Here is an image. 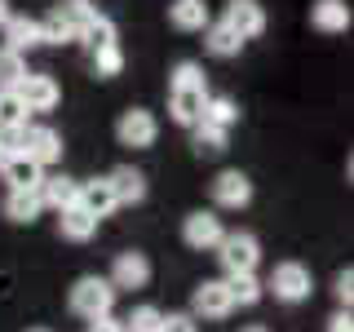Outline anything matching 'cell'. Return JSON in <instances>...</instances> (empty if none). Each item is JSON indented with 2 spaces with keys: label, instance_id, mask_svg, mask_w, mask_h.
<instances>
[{
  "label": "cell",
  "instance_id": "obj_1",
  "mask_svg": "<svg viewBox=\"0 0 354 332\" xmlns=\"http://www.w3.org/2000/svg\"><path fill=\"white\" fill-rule=\"evenodd\" d=\"M204 98H208V80L199 71V62H177L173 80H169V120L182 129H195L199 111H204Z\"/></svg>",
  "mask_w": 354,
  "mask_h": 332
},
{
  "label": "cell",
  "instance_id": "obj_2",
  "mask_svg": "<svg viewBox=\"0 0 354 332\" xmlns=\"http://www.w3.org/2000/svg\"><path fill=\"white\" fill-rule=\"evenodd\" d=\"M66 306H71V315L80 319H106L111 306H115V288H111L102 275H80V279L71 284V293H66Z\"/></svg>",
  "mask_w": 354,
  "mask_h": 332
},
{
  "label": "cell",
  "instance_id": "obj_3",
  "mask_svg": "<svg viewBox=\"0 0 354 332\" xmlns=\"http://www.w3.org/2000/svg\"><path fill=\"white\" fill-rule=\"evenodd\" d=\"M9 151H22L27 160H36L44 169V164L62 160V138H58V129H49V124H22L14 138H9Z\"/></svg>",
  "mask_w": 354,
  "mask_h": 332
},
{
  "label": "cell",
  "instance_id": "obj_4",
  "mask_svg": "<svg viewBox=\"0 0 354 332\" xmlns=\"http://www.w3.org/2000/svg\"><path fill=\"white\" fill-rule=\"evenodd\" d=\"M217 261L226 275H252L261 261V243L257 235H248V230H226L217 243Z\"/></svg>",
  "mask_w": 354,
  "mask_h": 332
},
{
  "label": "cell",
  "instance_id": "obj_5",
  "mask_svg": "<svg viewBox=\"0 0 354 332\" xmlns=\"http://www.w3.org/2000/svg\"><path fill=\"white\" fill-rule=\"evenodd\" d=\"M266 288L274 293V302L297 306V302H306V297L315 293V279H310V270L301 261H279L270 270V279H266Z\"/></svg>",
  "mask_w": 354,
  "mask_h": 332
},
{
  "label": "cell",
  "instance_id": "obj_6",
  "mask_svg": "<svg viewBox=\"0 0 354 332\" xmlns=\"http://www.w3.org/2000/svg\"><path fill=\"white\" fill-rule=\"evenodd\" d=\"M115 138H120V147L147 151V147H155V138H160V120H155L147 107H129L124 116L115 120Z\"/></svg>",
  "mask_w": 354,
  "mask_h": 332
},
{
  "label": "cell",
  "instance_id": "obj_7",
  "mask_svg": "<svg viewBox=\"0 0 354 332\" xmlns=\"http://www.w3.org/2000/svg\"><path fill=\"white\" fill-rule=\"evenodd\" d=\"M221 235H226V226H221V217L217 213H208V208H199V213H186L182 221V243L186 248H195V252H213Z\"/></svg>",
  "mask_w": 354,
  "mask_h": 332
},
{
  "label": "cell",
  "instance_id": "obj_8",
  "mask_svg": "<svg viewBox=\"0 0 354 332\" xmlns=\"http://www.w3.org/2000/svg\"><path fill=\"white\" fill-rule=\"evenodd\" d=\"M106 284L115 288H147L151 284V257L147 252H138V248H129V252H115V261H111V275H106Z\"/></svg>",
  "mask_w": 354,
  "mask_h": 332
},
{
  "label": "cell",
  "instance_id": "obj_9",
  "mask_svg": "<svg viewBox=\"0 0 354 332\" xmlns=\"http://www.w3.org/2000/svg\"><path fill=\"white\" fill-rule=\"evenodd\" d=\"M221 22H226L239 40H257L266 31V9H261V0H226Z\"/></svg>",
  "mask_w": 354,
  "mask_h": 332
},
{
  "label": "cell",
  "instance_id": "obj_10",
  "mask_svg": "<svg viewBox=\"0 0 354 332\" xmlns=\"http://www.w3.org/2000/svg\"><path fill=\"white\" fill-rule=\"evenodd\" d=\"M14 93L22 98V107H27V116L31 111H53L62 102V89H58V80L53 75H44V71H27V80H22Z\"/></svg>",
  "mask_w": 354,
  "mask_h": 332
},
{
  "label": "cell",
  "instance_id": "obj_11",
  "mask_svg": "<svg viewBox=\"0 0 354 332\" xmlns=\"http://www.w3.org/2000/svg\"><path fill=\"white\" fill-rule=\"evenodd\" d=\"M230 310H235V306H230V293H226V284H221V279H204V284L195 288V297H191V310H186V315H191L195 324H199V319H226Z\"/></svg>",
  "mask_w": 354,
  "mask_h": 332
},
{
  "label": "cell",
  "instance_id": "obj_12",
  "mask_svg": "<svg viewBox=\"0 0 354 332\" xmlns=\"http://www.w3.org/2000/svg\"><path fill=\"white\" fill-rule=\"evenodd\" d=\"M0 177L9 182V191H36L44 169L36 160H27L22 151H0Z\"/></svg>",
  "mask_w": 354,
  "mask_h": 332
},
{
  "label": "cell",
  "instance_id": "obj_13",
  "mask_svg": "<svg viewBox=\"0 0 354 332\" xmlns=\"http://www.w3.org/2000/svg\"><path fill=\"white\" fill-rule=\"evenodd\" d=\"M213 204H217V208H243V204H252V182H248V173H239V169L217 173V177H213Z\"/></svg>",
  "mask_w": 354,
  "mask_h": 332
},
{
  "label": "cell",
  "instance_id": "obj_14",
  "mask_svg": "<svg viewBox=\"0 0 354 332\" xmlns=\"http://www.w3.org/2000/svg\"><path fill=\"white\" fill-rule=\"evenodd\" d=\"M106 186H111V195H115V208L120 204H142V199H147V173L133 169V164L111 169L106 173Z\"/></svg>",
  "mask_w": 354,
  "mask_h": 332
},
{
  "label": "cell",
  "instance_id": "obj_15",
  "mask_svg": "<svg viewBox=\"0 0 354 332\" xmlns=\"http://www.w3.org/2000/svg\"><path fill=\"white\" fill-rule=\"evenodd\" d=\"M75 208H84L93 221H102L115 213V195H111L106 177H88V182H80V191H75Z\"/></svg>",
  "mask_w": 354,
  "mask_h": 332
},
{
  "label": "cell",
  "instance_id": "obj_16",
  "mask_svg": "<svg viewBox=\"0 0 354 332\" xmlns=\"http://www.w3.org/2000/svg\"><path fill=\"white\" fill-rule=\"evenodd\" d=\"M75 191H80V182L75 177H66V173H49V177H40V186H36V195H40V204L44 208H75Z\"/></svg>",
  "mask_w": 354,
  "mask_h": 332
},
{
  "label": "cell",
  "instance_id": "obj_17",
  "mask_svg": "<svg viewBox=\"0 0 354 332\" xmlns=\"http://www.w3.org/2000/svg\"><path fill=\"white\" fill-rule=\"evenodd\" d=\"M310 22H315L319 31H350V22H354V14H350V5L346 0H315L310 5Z\"/></svg>",
  "mask_w": 354,
  "mask_h": 332
},
{
  "label": "cell",
  "instance_id": "obj_18",
  "mask_svg": "<svg viewBox=\"0 0 354 332\" xmlns=\"http://www.w3.org/2000/svg\"><path fill=\"white\" fill-rule=\"evenodd\" d=\"M0 31H5V49H14V53H27L40 44V22L27 14H9V22Z\"/></svg>",
  "mask_w": 354,
  "mask_h": 332
},
{
  "label": "cell",
  "instance_id": "obj_19",
  "mask_svg": "<svg viewBox=\"0 0 354 332\" xmlns=\"http://www.w3.org/2000/svg\"><path fill=\"white\" fill-rule=\"evenodd\" d=\"M199 124H213V129H235L239 124V107H235V98H226V93H208L204 98V111H199Z\"/></svg>",
  "mask_w": 354,
  "mask_h": 332
},
{
  "label": "cell",
  "instance_id": "obj_20",
  "mask_svg": "<svg viewBox=\"0 0 354 332\" xmlns=\"http://www.w3.org/2000/svg\"><path fill=\"white\" fill-rule=\"evenodd\" d=\"M169 22L177 31H204L213 18H208L204 0H173V5H169Z\"/></svg>",
  "mask_w": 354,
  "mask_h": 332
},
{
  "label": "cell",
  "instance_id": "obj_21",
  "mask_svg": "<svg viewBox=\"0 0 354 332\" xmlns=\"http://www.w3.org/2000/svg\"><path fill=\"white\" fill-rule=\"evenodd\" d=\"M40 213H44V204H40L36 191H9V195H5V217H9V221H22V226H31Z\"/></svg>",
  "mask_w": 354,
  "mask_h": 332
},
{
  "label": "cell",
  "instance_id": "obj_22",
  "mask_svg": "<svg viewBox=\"0 0 354 332\" xmlns=\"http://www.w3.org/2000/svg\"><path fill=\"white\" fill-rule=\"evenodd\" d=\"M204 49L213 53V58H235V53L243 49V40L226 27V22H208L204 27Z\"/></svg>",
  "mask_w": 354,
  "mask_h": 332
},
{
  "label": "cell",
  "instance_id": "obj_23",
  "mask_svg": "<svg viewBox=\"0 0 354 332\" xmlns=\"http://www.w3.org/2000/svg\"><path fill=\"white\" fill-rule=\"evenodd\" d=\"M58 230H62V239H71V243H84V239H93L97 221L88 217L84 208H62V213H58Z\"/></svg>",
  "mask_w": 354,
  "mask_h": 332
},
{
  "label": "cell",
  "instance_id": "obj_24",
  "mask_svg": "<svg viewBox=\"0 0 354 332\" xmlns=\"http://www.w3.org/2000/svg\"><path fill=\"white\" fill-rule=\"evenodd\" d=\"M221 284H226V293H230V306H257L261 293H266L257 275H226Z\"/></svg>",
  "mask_w": 354,
  "mask_h": 332
},
{
  "label": "cell",
  "instance_id": "obj_25",
  "mask_svg": "<svg viewBox=\"0 0 354 332\" xmlns=\"http://www.w3.org/2000/svg\"><path fill=\"white\" fill-rule=\"evenodd\" d=\"M53 14H58V18L66 22V27L75 31V40H80V31H84L88 22L97 18V5H93V0H62V5L53 9Z\"/></svg>",
  "mask_w": 354,
  "mask_h": 332
},
{
  "label": "cell",
  "instance_id": "obj_26",
  "mask_svg": "<svg viewBox=\"0 0 354 332\" xmlns=\"http://www.w3.org/2000/svg\"><path fill=\"white\" fill-rule=\"evenodd\" d=\"M22 80H27V58L0 44V93H14Z\"/></svg>",
  "mask_w": 354,
  "mask_h": 332
},
{
  "label": "cell",
  "instance_id": "obj_27",
  "mask_svg": "<svg viewBox=\"0 0 354 332\" xmlns=\"http://www.w3.org/2000/svg\"><path fill=\"white\" fill-rule=\"evenodd\" d=\"M226 142H230L226 129H213V124H195V129H191L195 155H221V151H226Z\"/></svg>",
  "mask_w": 354,
  "mask_h": 332
},
{
  "label": "cell",
  "instance_id": "obj_28",
  "mask_svg": "<svg viewBox=\"0 0 354 332\" xmlns=\"http://www.w3.org/2000/svg\"><path fill=\"white\" fill-rule=\"evenodd\" d=\"M80 40H84L93 53H97V49H111V44H120V40H115V22H111L106 14H97L93 22H88V27L80 31Z\"/></svg>",
  "mask_w": 354,
  "mask_h": 332
},
{
  "label": "cell",
  "instance_id": "obj_29",
  "mask_svg": "<svg viewBox=\"0 0 354 332\" xmlns=\"http://www.w3.org/2000/svg\"><path fill=\"white\" fill-rule=\"evenodd\" d=\"M27 124V107L18 93H0V133H18Z\"/></svg>",
  "mask_w": 354,
  "mask_h": 332
},
{
  "label": "cell",
  "instance_id": "obj_30",
  "mask_svg": "<svg viewBox=\"0 0 354 332\" xmlns=\"http://www.w3.org/2000/svg\"><path fill=\"white\" fill-rule=\"evenodd\" d=\"M120 324H124V332H160L164 310L160 306H138V310H129V319H120Z\"/></svg>",
  "mask_w": 354,
  "mask_h": 332
},
{
  "label": "cell",
  "instance_id": "obj_31",
  "mask_svg": "<svg viewBox=\"0 0 354 332\" xmlns=\"http://www.w3.org/2000/svg\"><path fill=\"white\" fill-rule=\"evenodd\" d=\"M93 71L102 75V80L120 75V71H124V49H120V44H111V49H97V53H93Z\"/></svg>",
  "mask_w": 354,
  "mask_h": 332
},
{
  "label": "cell",
  "instance_id": "obj_32",
  "mask_svg": "<svg viewBox=\"0 0 354 332\" xmlns=\"http://www.w3.org/2000/svg\"><path fill=\"white\" fill-rule=\"evenodd\" d=\"M71 40H75V31L66 27L58 14H49V18L40 22V44H71Z\"/></svg>",
  "mask_w": 354,
  "mask_h": 332
},
{
  "label": "cell",
  "instance_id": "obj_33",
  "mask_svg": "<svg viewBox=\"0 0 354 332\" xmlns=\"http://www.w3.org/2000/svg\"><path fill=\"white\" fill-rule=\"evenodd\" d=\"M332 297L341 302V310H350V302H354V275L350 270H341L337 279H332Z\"/></svg>",
  "mask_w": 354,
  "mask_h": 332
},
{
  "label": "cell",
  "instance_id": "obj_34",
  "mask_svg": "<svg viewBox=\"0 0 354 332\" xmlns=\"http://www.w3.org/2000/svg\"><path fill=\"white\" fill-rule=\"evenodd\" d=\"M160 332H199V324L186 310H177V315H164V324H160Z\"/></svg>",
  "mask_w": 354,
  "mask_h": 332
},
{
  "label": "cell",
  "instance_id": "obj_35",
  "mask_svg": "<svg viewBox=\"0 0 354 332\" xmlns=\"http://www.w3.org/2000/svg\"><path fill=\"white\" fill-rule=\"evenodd\" d=\"M328 332H354V319H350V310H337V315L328 319Z\"/></svg>",
  "mask_w": 354,
  "mask_h": 332
},
{
  "label": "cell",
  "instance_id": "obj_36",
  "mask_svg": "<svg viewBox=\"0 0 354 332\" xmlns=\"http://www.w3.org/2000/svg\"><path fill=\"white\" fill-rule=\"evenodd\" d=\"M88 332H124V324H120V319H93V324H88Z\"/></svg>",
  "mask_w": 354,
  "mask_h": 332
},
{
  "label": "cell",
  "instance_id": "obj_37",
  "mask_svg": "<svg viewBox=\"0 0 354 332\" xmlns=\"http://www.w3.org/2000/svg\"><path fill=\"white\" fill-rule=\"evenodd\" d=\"M9 22V0H0V27Z\"/></svg>",
  "mask_w": 354,
  "mask_h": 332
},
{
  "label": "cell",
  "instance_id": "obj_38",
  "mask_svg": "<svg viewBox=\"0 0 354 332\" xmlns=\"http://www.w3.org/2000/svg\"><path fill=\"white\" fill-rule=\"evenodd\" d=\"M9 138H14V133H0V151H9Z\"/></svg>",
  "mask_w": 354,
  "mask_h": 332
},
{
  "label": "cell",
  "instance_id": "obj_39",
  "mask_svg": "<svg viewBox=\"0 0 354 332\" xmlns=\"http://www.w3.org/2000/svg\"><path fill=\"white\" fill-rule=\"evenodd\" d=\"M239 332H270V328H261V324H248V328H239Z\"/></svg>",
  "mask_w": 354,
  "mask_h": 332
},
{
  "label": "cell",
  "instance_id": "obj_40",
  "mask_svg": "<svg viewBox=\"0 0 354 332\" xmlns=\"http://www.w3.org/2000/svg\"><path fill=\"white\" fill-rule=\"evenodd\" d=\"M31 332H49V328H31Z\"/></svg>",
  "mask_w": 354,
  "mask_h": 332
}]
</instances>
